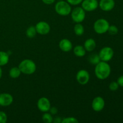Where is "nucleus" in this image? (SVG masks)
<instances>
[{
  "label": "nucleus",
  "instance_id": "f257e3e1",
  "mask_svg": "<svg viewBox=\"0 0 123 123\" xmlns=\"http://www.w3.org/2000/svg\"><path fill=\"white\" fill-rule=\"evenodd\" d=\"M111 68L108 62L100 61L96 65L94 70L95 75L98 79L105 80L110 76Z\"/></svg>",
  "mask_w": 123,
  "mask_h": 123
},
{
  "label": "nucleus",
  "instance_id": "f03ea898",
  "mask_svg": "<svg viewBox=\"0 0 123 123\" xmlns=\"http://www.w3.org/2000/svg\"><path fill=\"white\" fill-rule=\"evenodd\" d=\"M22 73L25 74H32L37 69V66L34 61L30 59H25L22 60L18 66Z\"/></svg>",
  "mask_w": 123,
  "mask_h": 123
},
{
  "label": "nucleus",
  "instance_id": "7ed1b4c3",
  "mask_svg": "<svg viewBox=\"0 0 123 123\" xmlns=\"http://www.w3.org/2000/svg\"><path fill=\"white\" fill-rule=\"evenodd\" d=\"M55 10L59 15L66 16L69 15L71 13L72 7L67 1L64 0L58 1L55 6Z\"/></svg>",
  "mask_w": 123,
  "mask_h": 123
},
{
  "label": "nucleus",
  "instance_id": "20e7f679",
  "mask_svg": "<svg viewBox=\"0 0 123 123\" xmlns=\"http://www.w3.org/2000/svg\"><path fill=\"white\" fill-rule=\"evenodd\" d=\"M109 23L106 19H98L94 22L93 25V28L95 32L98 34H103L108 32V28L109 27Z\"/></svg>",
  "mask_w": 123,
  "mask_h": 123
},
{
  "label": "nucleus",
  "instance_id": "39448f33",
  "mask_svg": "<svg viewBox=\"0 0 123 123\" xmlns=\"http://www.w3.org/2000/svg\"><path fill=\"white\" fill-rule=\"evenodd\" d=\"M71 17L75 23H81L85 20L86 13L82 7H77L71 12Z\"/></svg>",
  "mask_w": 123,
  "mask_h": 123
},
{
  "label": "nucleus",
  "instance_id": "423d86ee",
  "mask_svg": "<svg viewBox=\"0 0 123 123\" xmlns=\"http://www.w3.org/2000/svg\"><path fill=\"white\" fill-rule=\"evenodd\" d=\"M114 55V50L112 48L109 46H105L102 48L99 52L100 59L101 61L105 62H108L112 59Z\"/></svg>",
  "mask_w": 123,
  "mask_h": 123
},
{
  "label": "nucleus",
  "instance_id": "0eeeda50",
  "mask_svg": "<svg viewBox=\"0 0 123 123\" xmlns=\"http://www.w3.org/2000/svg\"><path fill=\"white\" fill-rule=\"evenodd\" d=\"M76 78L77 81L79 84L82 85H86L88 83L89 80H90V73L86 70H80L77 73Z\"/></svg>",
  "mask_w": 123,
  "mask_h": 123
},
{
  "label": "nucleus",
  "instance_id": "6e6552de",
  "mask_svg": "<svg viewBox=\"0 0 123 123\" xmlns=\"http://www.w3.org/2000/svg\"><path fill=\"white\" fill-rule=\"evenodd\" d=\"M37 108L42 112H48L51 107L50 102L48 98L43 97L40 98L37 101Z\"/></svg>",
  "mask_w": 123,
  "mask_h": 123
},
{
  "label": "nucleus",
  "instance_id": "1a4fd4ad",
  "mask_svg": "<svg viewBox=\"0 0 123 123\" xmlns=\"http://www.w3.org/2000/svg\"><path fill=\"white\" fill-rule=\"evenodd\" d=\"M82 7L85 12H92L98 7V1L97 0H83Z\"/></svg>",
  "mask_w": 123,
  "mask_h": 123
},
{
  "label": "nucleus",
  "instance_id": "9d476101",
  "mask_svg": "<svg viewBox=\"0 0 123 123\" xmlns=\"http://www.w3.org/2000/svg\"><path fill=\"white\" fill-rule=\"evenodd\" d=\"M92 108L94 111L100 112L104 109L105 106V101L103 97L97 96L95 97L92 102Z\"/></svg>",
  "mask_w": 123,
  "mask_h": 123
},
{
  "label": "nucleus",
  "instance_id": "9b49d317",
  "mask_svg": "<svg viewBox=\"0 0 123 123\" xmlns=\"http://www.w3.org/2000/svg\"><path fill=\"white\" fill-rule=\"evenodd\" d=\"M37 32L40 35H46L50 32V26L48 22L45 21H40L36 24Z\"/></svg>",
  "mask_w": 123,
  "mask_h": 123
},
{
  "label": "nucleus",
  "instance_id": "f8f14e48",
  "mask_svg": "<svg viewBox=\"0 0 123 123\" xmlns=\"http://www.w3.org/2000/svg\"><path fill=\"white\" fill-rule=\"evenodd\" d=\"M13 102V97L10 94L4 92L0 93V106L2 107L8 106Z\"/></svg>",
  "mask_w": 123,
  "mask_h": 123
},
{
  "label": "nucleus",
  "instance_id": "ddd939ff",
  "mask_svg": "<svg viewBox=\"0 0 123 123\" xmlns=\"http://www.w3.org/2000/svg\"><path fill=\"white\" fill-rule=\"evenodd\" d=\"M115 6L114 0H100L98 2V7L105 12H109L114 9Z\"/></svg>",
  "mask_w": 123,
  "mask_h": 123
},
{
  "label": "nucleus",
  "instance_id": "4468645a",
  "mask_svg": "<svg viewBox=\"0 0 123 123\" xmlns=\"http://www.w3.org/2000/svg\"><path fill=\"white\" fill-rule=\"evenodd\" d=\"M59 48L64 52H68L73 49V44L70 40L63 38L59 42Z\"/></svg>",
  "mask_w": 123,
  "mask_h": 123
},
{
  "label": "nucleus",
  "instance_id": "2eb2a0df",
  "mask_svg": "<svg viewBox=\"0 0 123 123\" xmlns=\"http://www.w3.org/2000/svg\"><path fill=\"white\" fill-rule=\"evenodd\" d=\"M84 47L86 51L91 52L93 51L96 47V42L93 38H88L84 42Z\"/></svg>",
  "mask_w": 123,
  "mask_h": 123
},
{
  "label": "nucleus",
  "instance_id": "dca6fc26",
  "mask_svg": "<svg viewBox=\"0 0 123 123\" xmlns=\"http://www.w3.org/2000/svg\"><path fill=\"white\" fill-rule=\"evenodd\" d=\"M73 53L78 57H83L86 54V50L84 46L77 45L73 49Z\"/></svg>",
  "mask_w": 123,
  "mask_h": 123
},
{
  "label": "nucleus",
  "instance_id": "f3484780",
  "mask_svg": "<svg viewBox=\"0 0 123 123\" xmlns=\"http://www.w3.org/2000/svg\"><path fill=\"white\" fill-rule=\"evenodd\" d=\"M9 61V54L4 51H0V67L4 66Z\"/></svg>",
  "mask_w": 123,
  "mask_h": 123
},
{
  "label": "nucleus",
  "instance_id": "a211bd4d",
  "mask_svg": "<svg viewBox=\"0 0 123 123\" xmlns=\"http://www.w3.org/2000/svg\"><path fill=\"white\" fill-rule=\"evenodd\" d=\"M22 72L19 69V67H13L9 70V76L13 79H16L19 78Z\"/></svg>",
  "mask_w": 123,
  "mask_h": 123
},
{
  "label": "nucleus",
  "instance_id": "6ab92c4d",
  "mask_svg": "<svg viewBox=\"0 0 123 123\" xmlns=\"http://www.w3.org/2000/svg\"><path fill=\"white\" fill-rule=\"evenodd\" d=\"M74 32L76 35L78 36H82L85 32V28L81 23H76L74 26Z\"/></svg>",
  "mask_w": 123,
  "mask_h": 123
},
{
  "label": "nucleus",
  "instance_id": "aec40b11",
  "mask_svg": "<svg viewBox=\"0 0 123 123\" xmlns=\"http://www.w3.org/2000/svg\"><path fill=\"white\" fill-rule=\"evenodd\" d=\"M37 33V30H36V26H29L26 31V37L30 38H34V37H36Z\"/></svg>",
  "mask_w": 123,
  "mask_h": 123
},
{
  "label": "nucleus",
  "instance_id": "412c9836",
  "mask_svg": "<svg viewBox=\"0 0 123 123\" xmlns=\"http://www.w3.org/2000/svg\"><path fill=\"white\" fill-rule=\"evenodd\" d=\"M101 60L100 59L98 54H91V55H90L88 57L89 62L92 65H95V66H96V65Z\"/></svg>",
  "mask_w": 123,
  "mask_h": 123
},
{
  "label": "nucleus",
  "instance_id": "4be33fe9",
  "mask_svg": "<svg viewBox=\"0 0 123 123\" xmlns=\"http://www.w3.org/2000/svg\"><path fill=\"white\" fill-rule=\"evenodd\" d=\"M43 115H42V120L44 123H51L53 122V118L52 115L50 114V113H48V112H44Z\"/></svg>",
  "mask_w": 123,
  "mask_h": 123
},
{
  "label": "nucleus",
  "instance_id": "5701e85b",
  "mask_svg": "<svg viewBox=\"0 0 123 123\" xmlns=\"http://www.w3.org/2000/svg\"><path fill=\"white\" fill-rule=\"evenodd\" d=\"M79 121L75 117H68L62 118L61 123H78Z\"/></svg>",
  "mask_w": 123,
  "mask_h": 123
},
{
  "label": "nucleus",
  "instance_id": "b1692460",
  "mask_svg": "<svg viewBox=\"0 0 123 123\" xmlns=\"http://www.w3.org/2000/svg\"><path fill=\"white\" fill-rule=\"evenodd\" d=\"M108 32L111 35H115L118 32V29L117 26H115V25H109Z\"/></svg>",
  "mask_w": 123,
  "mask_h": 123
},
{
  "label": "nucleus",
  "instance_id": "393cba45",
  "mask_svg": "<svg viewBox=\"0 0 123 123\" xmlns=\"http://www.w3.org/2000/svg\"><path fill=\"white\" fill-rule=\"evenodd\" d=\"M119 85L117 83V82H112L109 85V88L111 91H115L118 89Z\"/></svg>",
  "mask_w": 123,
  "mask_h": 123
},
{
  "label": "nucleus",
  "instance_id": "a878e982",
  "mask_svg": "<svg viewBox=\"0 0 123 123\" xmlns=\"http://www.w3.org/2000/svg\"><path fill=\"white\" fill-rule=\"evenodd\" d=\"M7 121V115L6 112L0 111V123H6Z\"/></svg>",
  "mask_w": 123,
  "mask_h": 123
},
{
  "label": "nucleus",
  "instance_id": "bb28decb",
  "mask_svg": "<svg viewBox=\"0 0 123 123\" xmlns=\"http://www.w3.org/2000/svg\"><path fill=\"white\" fill-rule=\"evenodd\" d=\"M67 1L71 6H78L82 3L83 0H67Z\"/></svg>",
  "mask_w": 123,
  "mask_h": 123
},
{
  "label": "nucleus",
  "instance_id": "cd10ccee",
  "mask_svg": "<svg viewBox=\"0 0 123 123\" xmlns=\"http://www.w3.org/2000/svg\"><path fill=\"white\" fill-rule=\"evenodd\" d=\"M49 111L50 112V114H52V115H55L58 113V109L56 108V107H54V106L50 107Z\"/></svg>",
  "mask_w": 123,
  "mask_h": 123
},
{
  "label": "nucleus",
  "instance_id": "c85d7f7f",
  "mask_svg": "<svg viewBox=\"0 0 123 123\" xmlns=\"http://www.w3.org/2000/svg\"><path fill=\"white\" fill-rule=\"evenodd\" d=\"M117 83L118 84L119 86L123 87V75L119 77L117 79Z\"/></svg>",
  "mask_w": 123,
  "mask_h": 123
},
{
  "label": "nucleus",
  "instance_id": "c756f323",
  "mask_svg": "<svg viewBox=\"0 0 123 123\" xmlns=\"http://www.w3.org/2000/svg\"><path fill=\"white\" fill-rule=\"evenodd\" d=\"M62 118L60 117L57 116L56 117H55L53 120V123H61L62 122Z\"/></svg>",
  "mask_w": 123,
  "mask_h": 123
},
{
  "label": "nucleus",
  "instance_id": "7c9ffc66",
  "mask_svg": "<svg viewBox=\"0 0 123 123\" xmlns=\"http://www.w3.org/2000/svg\"><path fill=\"white\" fill-rule=\"evenodd\" d=\"M42 2L44 4L47 5H50L52 4L53 3H54L55 1V0H42Z\"/></svg>",
  "mask_w": 123,
  "mask_h": 123
},
{
  "label": "nucleus",
  "instance_id": "2f4dec72",
  "mask_svg": "<svg viewBox=\"0 0 123 123\" xmlns=\"http://www.w3.org/2000/svg\"><path fill=\"white\" fill-rule=\"evenodd\" d=\"M2 68H1V67H0V79H1V78H2Z\"/></svg>",
  "mask_w": 123,
  "mask_h": 123
},
{
  "label": "nucleus",
  "instance_id": "473e14b6",
  "mask_svg": "<svg viewBox=\"0 0 123 123\" xmlns=\"http://www.w3.org/2000/svg\"><path fill=\"white\" fill-rule=\"evenodd\" d=\"M58 1H62V0H58Z\"/></svg>",
  "mask_w": 123,
  "mask_h": 123
}]
</instances>
